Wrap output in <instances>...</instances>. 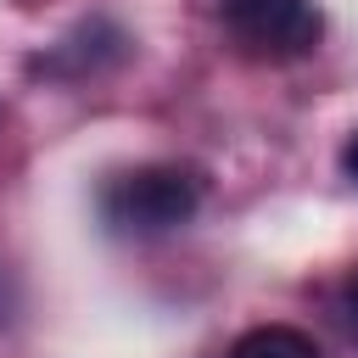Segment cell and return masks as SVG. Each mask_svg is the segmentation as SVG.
<instances>
[{"label":"cell","instance_id":"cell-1","mask_svg":"<svg viewBox=\"0 0 358 358\" xmlns=\"http://www.w3.org/2000/svg\"><path fill=\"white\" fill-rule=\"evenodd\" d=\"M201 207V179L179 162H145L101 190V218L123 235H168Z\"/></svg>","mask_w":358,"mask_h":358},{"label":"cell","instance_id":"cell-2","mask_svg":"<svg viewBox=\"0 0 358 358\" xmlns=\"http://www.w3.org/2000/svg\"><path fill=\"white\" fill-rule=\"evenodd\" d=\"M218 17L224 34L257 62H296L324 39L319 0H218Z\"/></svg>","mask_w":358,"mask_h":358},{"label":"cell","instance_id":"cell-3","mask_svg":"<svg viewBox=\"0 0 358 358\" xmlns=\"http://www.w3.org/2000/svg\"><path fill=\"white\" fill-rule=\"evenodd\" d=\"M123 50H129L123 28H112L106 17H90V22H78L67 39H56V45L34 62V73H50V78H90V73L123 62Z\"/></svg>","mask_w":358,"mask_h":358},{"label":"cell","instance_id":"cell-4","mask_svg":"<svg viewBox=\"0 0 358 358\" xmlns=\"http://www.w3.org/2000/svg\"><path fill=\"white\" fill-rule=\"evenodd\" d=\"M229 358H324V352H319L313 336L296 330V324H257V330H246V336L229 347Z\"/></svg>","mask_w":358,"mask_h":358},{"label":"cell","instance_id":"cell-5","mask_svg":"<svg viewBox=\"0 0 358 358\" xmlns=\"http://www.w3.org/2000/svg\"><path fill=\"white\" fill-rule=\"evenodd\" d=\"M341 319H347V330L358 336V274L341 285Z\"/></svg>","mask_w":358,"mask_h":358},{"label":"cell","instance_id":"cell-6","mask_svg":"<svg viewBox=\"0 0 358 358\" xmlns=\"http://www.w3.org/2000/svg\"><path fill=\"white\" fill-rule=\"evenodd\" d=\"M341 173H347V179L358 185V134H352V140L341 145Z\"/></svg>","mask_w":358,"mask_h":358}]
</instances>
